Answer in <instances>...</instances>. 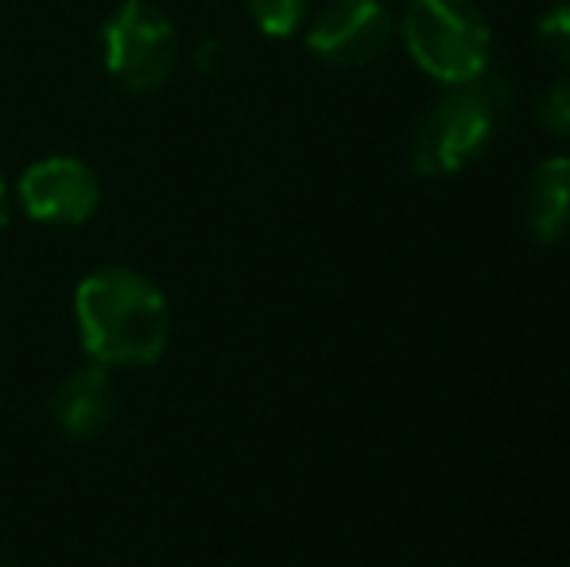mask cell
<instances>
[{
  "label": "cell",
  "mask_w": 570,
  "mask_h": 567,
  "mask_svg": "<svg viewBox=\"0 0 570 567\" xmlns=\"http://www.w3.org/2000/svg\"><path fill=\"white\" fill-rule=\"evenodd\" d=\"M101 203V183L78 156H43L20 175V206L43 226H82Z\"/></svg>",
  "instance_id": "5"
},
{
  "label": "cell",
  "mask_w": 570,
  "mask_h": 567,
  "mask_svg": "<svg viewBox=\"0 0 570 567\" xmlns=\"http://www.w3.org/2000/svg\"><path fill=\"white\" fill-rule=\"evenodd\" d=\"M524 226L540 245H556L570 237V159H543L528 179Z\"/></svg>",
  "instance_id": "8"
},
{
  "label": "cell",
  "mask_w": 570,
  "mask_h": 567,
  "mask_svg": "<svg viewBox=\"0 0 570 567\" xmlns=\"http://www.w3.org/2000/svg\"><path fill=\"white\" fill-rule=\"evenodd\" d=\"M392 43V16L381 0H331L307 28V47L331 67H365Z\"/></svg>",
  "instance_id": "6"
},
{
  "label": "cell",
  "mask_w": 570,
  "mask_h": 567,
  "mask_svg": "<svg viewBox=\"0 0 570 567\" xmlns=\"http://www.w3.org/2000/svg\"><path fill=\"white\" fill-rule=\"evenodd\" d=\"M229 62H233V47L226 43V39L210 36V39H203V43H198V51H195V67L203 70L206 78L226 75Z\"/></svg>",
  "instance_id": "12"
},
{
  "label": "cell",
  "mask_w": 570,
  "mask_h": 567,
  "mask_svg": "<svg viewBox=\"0 0 570 567\" xmlns=\"http://www.w3.org/2000/svg\"><path fill=\"white\" fill-rule=\"evenodd\" d=\"M535 121L556 137H570V75L556 78L535 94Z\"/></svg>",
  "instance_id": "10"
},
{
  "label": "cell",
  "mask_w": 570,
  "mask_h": 567,
  "mask_svg": "<svg viewBox=\"0 0 570 567\" xmlns=\"http://www.w3.org/2000/svg\"><path fill=\"white\" fill-rule=\"evenodd\" d=\"M504 109H509V82L493 70L473 82L446 86V94L420 117L412 137V164L420 175H454L470 167L489 140L497 137Z\"/></svg>",
  "instance_id": "2"
},
{
  "label": "cell",
  "mask_w": 570,
  "mask_h": 567,
  "mask_svg": "<svg viewBox=\"0 0 570 567\" xmlns=\"http://www.w3.org/2000/svg\"><path fill=\"white\" fill-rule=\"evenodd\" d=\"M0 222H4V175H0Z\"/></svg>",
  "instance_id": "13"
},
{
  "label": "cell",
  "mask_w": 570,
  "mask_h": 567,
  "mask_svg": "<svg viewBox=\"0 0 570 567\" xmlns=\"http://www.w3.org/2000/svg\"><path fill=\"white\" fill-rule=\"evenodd\" d=\"M101 62L125 94H156L179 67V31L151 0H120L101 23Z\"/></svg>",
  "instance_id": "4"
},
{
  "label": "cell",
  "mask_w": 570,
  "mask_h": 567,
  "mask_svg": "<svg viewBox=\"0 0 570 567\" xmlns=\"http://www.w3.org/2000/svg\"><path fill=\"white\" fill-rule=\"evenodd\" d=\"M253 23L268 39H287L307 20V0H245Z\"/></svg>",
  "instance_id": "9"
},
{
  "label": "cell",
  "mask_w": 570,
  "mask_h": 567,
  "mask_svg": "<svg viewBox=\"0 0 570 567\" xmlns=\"http://www.w3.org/2000/svg\"><path fill=\"white\" fill-rule=\"evenodd\" d=\"M82 346L109 370L151 365L171 342V307L159 284L125 265L90 273L75 292Z\"/></svg>",
  "instance_id": "1"
},
{
  "label": "cell",
  "mask_w": 570,
  "mask_h": 567,
  "mask_svg": "<svg viewBox=\"0 0 570 567\" xmlns=\"http://www.w3.org/2000/svg\"><path fill=\"white\" fill-rule=\"evenodd\" d=\"M535 36H540L543 51L570 70V4L551 8V12L540 20V28H535Z\"/></svg>",
  "instance_id": "11"
},
{
  "label": "cell",
  "mask_w": 570,
  "mask_h": 567,
  "mask_svg": "<svg viewBox=\"0 0 570 567\" xmlns=\"http://www.w3.org/2000/svg\"><path fill=\"white\" fill-rule=\"evenodd\" d=\"M400 36L415 67L443 86L473 82L489 70L493 36L473 0H407Z\"/></svg>",
  "instance_id": "3"
},
{
  "label": "cell",
  "mask_w": 570,
  "mask_h": 567,
  "mask_svg": "<svg viewBox=\"0 0 570 567\" xmlns=\"http://www.w3.org/2000/svg\"><path fill=\"white\" fill-rule=\"evenodd\" d=\"M117 409H120V389L114 381V370L101 362H90L70 373V378H62L51 397L55 424L75 439L101 436V431L114 424Z\"/></svg>",
  "instance_id": "7"
}]
</instances>
